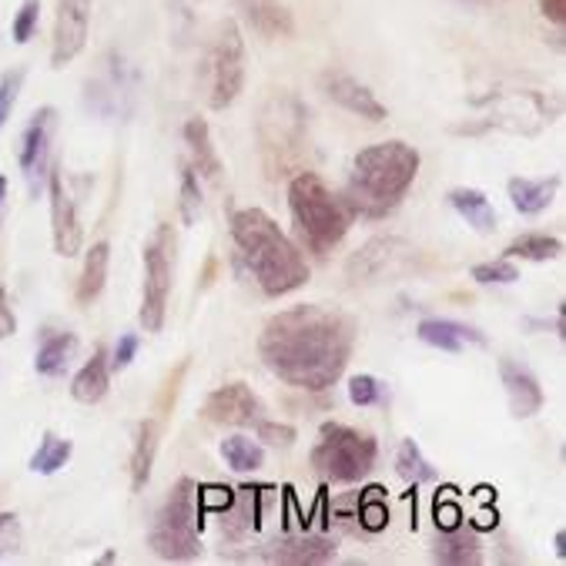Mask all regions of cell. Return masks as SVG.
Listing matches in <instances>:
<instances>
[{
  "label": "cell",
  "mask_w": 566,
  "mask_h": 566,
  "mask_svg": "<svg viewBox=\"0 0 566 566\" xmlns=\"http://www.w3.org/2000/svg\"><path fill=\"white\" fill-rule=\"evenodd\" d=\"M356 349V322L343 308L292 305L272 315L259 335L265 369L285 386L325 392L343 379Z\"/></svg>",
  "instance_id": "6da1fadb"
},
{
  "label": "cell",
  "mask_w": 566,
  "mask_h": 566,
  "mask_svg": "<svg viewBox=\"0 0 566 566\" xmlns=\"http://www.w3.org/2000/svg\"><path fill=\"white\" fill-rule=\"evenodd\" d=\"M232 239L269 298H282L308 282V262L302 249L279 229L269 211L239 208L232 214Z\"/></svg>",
  "instance_id": "7a4b0ae2"
},
{
  "label": "cell",
  "mask_w": 566,
  "mask_h": 566,
  "mask_svg": "<svg viewBox=\"0 0 566 566\" xmlns=\"http://www.w3.org/2000/svg\"><path fill=\"white\" fill-rule=\"evenodd\" d=\"M419 151L406 142H379L353 158L346 205L363 218H386L399 208L419 175Z\"/></svg>",
  "instance_id": "3957f363"
},
{
  "label": "cell",
  "mask_w": 566,
  "mask_h": 566,
  "mask_svg": "<svg viewBox=\"0 0 566 566\" xmlns=\"http://www.w3.org/2000/svg\"><path fill=\"white\" fill-rule=\"evenodd\" d=\"M289 211L302 245L318 259L343 245L353 224L349 205L312 171H302L289 181Z\"/></svg>",
  "instance_id": "277c9868"
},
{
  "label": "cell",
  "mask_w": 566,
  "mask_h": 566,
  "mask_svg": "<svg viewBox=\"0 0 566 566\" xmlns=\"http://www.w3.org/2000/svg\"><path fill=\"white\" fill-rule=\"evenodd\" d=\"M201 506L195 480H178L168 493L165 506L155 513L148 543L165 563H191L201 556Z\"/></svg>",
  "instance_id": "5b68a950"
},
{
  "label": "cell",
  "mask_w": 566,
  "mask_h": 566,
  "mask_svg": "<svg viewBox=\"0 0 566 566\" xmlns=\"http://www.w3.org/2000/svg\"><path fill=\"white\" fill-rule=\"evenodd\" d=\"M379 460V446L369 432L343 426V422H325L318 429V442L312 449V467L328 483H363Z\"/></svg>",
  "instance_id": "8992f818"
},
{
  "label": "cell",
  "mask_w": 566,
  "mask_h": 566,
  "mask_svg": "<svg viewBox=\"0 0 566 566\" xmlns=\"http://www.w3.org/2000/svg\"><path fill=\"white\" fill-rule=\"evenodd\" d=\"M205 84H208V104L214 111H224L239 101L245 87V38L239 21H221L214 28L205 57Z\"/></svg>",
  "instance_id": "52a82bcc"
},
{
  "label": "cell",
  "mask_w": 566,
  "mask_h": 566,
  "mask_svg": "<svg viewBox=\"0 0 566 566\" xmlns=\"http://www.w3.org/2000/svg\"><path fill=\"white\" fill-rule=\"evenodd\" d=\"M175 232L171 224H161L155 239L145 245V285H142V308L138 322L148 332L165 328L168 298H171V279H175Z\"/></svg>",
  "instance_id": "ba28073f"
},
{
  "label": "cell",
  "mask_w": 566,
  "mask_h": 566,
  "mask_svg": "<svg viewBox=\"0 0 566 566\" xmlns=\"http://www.w3.org/2000/svg\"><path fill=\"white\" fill-rule=\"evenodd\" d=\"M416 262H419L416 245L396 235H379V239H369L349 259L346 275L353 285H379V282H392V279L416 272Z\"/></svg>",
  "instance_id": "9c48e42d"
},
{
  "label": "cell",
  "mask_w": 566,
  "mask_h": 566,
  "mask_svg": "<svg viewBox=\"0 0 566 566\" xmlns=\"http://www.w3.org/2000/svg\"><path fill=\"white\" fill-rule=\"evenodd\" d=\"M91 8H94V0H57L51 67H67L84 51L87 34H91Z\"/></svg>",
  "instance_id": "30bf717a"
},
{
  "label": "cell",
  "mask_w": 566,
  "mask_h": 566,
  "mask_svg": "<svg viewBox=\"0 0 566 566\" xmlns=\"http://www.w3.org/2000/svg\"><path fill=\"white\" fill-rule=\"evenodd\" d=\"M48 195H51V232H54V252L61 259H74L84 245V229H81V214L77 205L67 191L64 171L51 168L48 175Z\"/></svg>",
  "instance_id": "8fae6325"
},
{
  "label": "cell",
  "mask_w": 566,
  "mask_h": 566,
  "mask_svg": "<svg viewBox=\"0 0 566 566\" xmlns=\"http://www.w3.org/2000/svg\"><path fill=\"white\" fill-rule=\"evenodd\" d=\"M265 416L259 396L245 382H229L218 386L205 402H201V419L211 426H255Z\"/></svg>",
  "instance_id": "7c38bea8"
},
{
  "label": "cell",
  "mask_w": 566,
  "mask_h": 566,
  "mask_svg": "<svg viewBox=\"0 0 566 566\" xmlns=\"http://www.w3.org/2000/svg\"><path fill=\"white\" fill-rule=\"evenodd\" d=\"M54 125H57V111H54V107H41V111H34V115H31V122H28V128H24V135H21L18 161H21V171L28 175L34 195L41 191V178H44V171H48V155H51Z\"/></svg>",
  "instance_id": "4fadbf2b"
},
{
  "label": "cell",
  "mask_w": 566,
  "mask_h": 566,
  "mask_svg": "<svg viewBox=\"0 0 566 566\" xmlns=\"http://www.w3.org/2000/svg\"><path fill=\"white\" fill-rule=\"evenodd\" d=\"M322 87H325V94H328L338 107H346L349 115H356V118H363V122L379 125V122H386V115H389L386 104L373 94V87L363 84V81H356L353 74L328 71V74L322 77Z\"/></svg>",
  "instance_id": "5bb4252c"
},
{
  "label": "cell",
  "mask_w": 566,
  "mask_h": 566,
  "mask_svg": "<svg viewBox=\"0 0 566 566\" xmlns=\"http://www.w3.org/2000/svg\"><path fill=\"white\" fill-rule=\"evenodd\" d=\"M265 563H282V566H322L335 559V539L328 536H279L269 546H262Z\"/></svg>",
  "instance_id": "9a60e30c"
},
{
  "label": "cell",
  "mask_w": 566,
  "mask_h": 566,
  "mask_svg": "<svg viewBox=\"0 0 566 566\" xmlns=\"http://www.w3.org/2000/svg\"><path fill=\"white\" fill-rule=\"evenodd\" d=\"M242 21L265 41H289L295 38V18L285 0H232Z\"/></svg>",
  "instance_id": "2e32d148"
},
{
  "label": "cell",
  "mask_w": 566,
  "mask_h": 566,
  "mask_svg": "<svg viewBox=\"0 0 566 566\" xmlns=\"http://www.w3.org/2000/svg\"><path fill=\"white\" fill-rule=\"evenodd\" d=\"M500 379H503V389H506V399H510V412L516 419H530L543 409V386L539 379L533 376L530 366L516 363V359H500Z\"/></svg>",
  "instance_id": "e0dca14e"
},
{
  "label": "cell",
  "mask_w": 566,
  "mask_h": 566,
  "mask_svg": "<svg viewBox=\"0 0 566 566\" xmlns=\"http://www.w3.org/2000/svg\"><path fill=\"white\" fill-rule=\"evenodd\" d=\"M416 335L422 338L426 346L432 349H442L449 356L463 353L467 346H486V335L467 322H457V318H422Z\"/></svg>",
  "instance_id": "ac0fdd59"
},
{
  "label": "cell",
  "mask_w": 566,
  "mask_h": 566,
  "mask_svg": "<svg viewBox=\"0 0 566 566\" xmlns=\"http://www.w3.org/2000/svg\"><path fill=\"white\" fill-rule=\"evenodd\" d=\"M432 556L446 566H480L483 546H480V536L460 523L452 530H439V536L432 543Z\"/></svg>",
  "instance_id": "d6986e66"
},
{
  "label": "cell",
  "mask_w": 566,
  "mask_h": 566,
  "mask_svg": "<svg viewBox=\"0 0 566 566\" xmlns=\"http://www.w3.org/2000/svg\"><path fill=\"white\" fill-rule=\"evenodd\" d=\"M449 205L480 235H493L496 232V221H500L496 208L490 205V198L480 188H452L449 191Z\"/></svg>",
  "instance_id": "ffe728a7"
},
{
  "label": "cell",
  "mask_w": 566,
  "mask_h": 566,
  "mask_svg": "<svg viewBox=\"0 0 566 566\" xmlns=\"http://www.w3.org/2000/svg\"><path fill=\"white\" fill-rule=\"evenodd\" d=\"M185 145L191 148V168L208 178V181H221V158L214 151V142H211V128L205 118H188L185 122Z\"/></svg>",
  "instance_id": "44dd1931"
},
{
  "label": "cell",
  "mask_w": 566,
  "mask_h": 566,
  "mask_svg": "<svg viewBox=\"0 0 566 566\" xmlns=\"http://www.w3.org/2000/svg\"><path fill=\"white\" fill-rule=\"evenodd\" d=\"M111 389V363L104 349H94V356L81 366V373L71 379V396L81 406H97Z\"/></svg>",
  "instance_id": "7402d4cb"
},
{
  "label": "cell",
  "mask_w": 566,
  "mask_h": 566,
  "mask_svg": "<svg viewBox=\"0 0 566 566\" xmlns=\"http://www.w3.org/2000/svg\"><path fill=\"white\" fill-rule=\"evenodd\" d=\"M77 356V335L74 332H48L38 346V356H34V369L48 379H57L67 373V366L74 363Z\"/></svg>",
  "instance_id": "603a6c76"
},
{
  "label": "cell",
  "mask_w": 566,
  "mask_h": 566,
  "mask_svg": "<svg viewBox=\"0 0 566 566\" xmlns=\"http://www.w3.org/2000/svg\"><path fill=\"white\" fill-rule=\"evenodd\" d=\"M556 188H559V175H553V178H510V185H506L510 201L520 214L546 211L549 201L556 198Z\"/></svg>",
  "instance_id": "cb8c5ba5"
},
{
  "label": "cell",
  "mask_w": 566,
  "mask_h": 566,
  "mask_svg": "<svg viewBox=\"0 0 566 566\" xmlns=\"http://www.w3.org/2000/svg\"><path fill=\"white\" fill-rule=\"evenodd\" d=\"M158 442H161V426L155 419H145L135 436V452H132V490L142 493L151 480L155 457H158Z\"/></svg>",
  "instance_id": "d4e9b609"
},
{
  "label": "cell",
  "mask_w": 566,
  "mask_h": 566,
  "mask_svg": "<svg viewBox=\"0 0 566 566\" xmlns=\"http://www.w3.org/2000/svg\"><path fill=\"white\" fill-rule=\"evenodd\" d=\"M107 265H111V245L107 242H94V249L84 259L81 279H77V305H94L104 292L107 282Z\"/></svg>",
  "instance_id": "484cf974"
},
{
  "label": "cell",
  "mask_w": 566,
  "mask_h": 566,
  "mask_svg": "<svg viewBox=\"0 0 566 566\" xmlns=\"http://www.w3.org/2000/svg\"><path fill=\"white\" fill-rule=\"evenodd\" d=\"M74 457V442L71 439H61L54 432H44L41 446L34 449V457H31V473L38 476H54L57 470L67 467V460Z\"/></svg>",
  "instance_id": "4316f807"
},
{
  "label": "cell",
  "mask_w": 566,
  "mask_h": 566,
  "mask_svg": "<svg viewBox=\"0 0 566 566\" xmlns=\"http://www.w3.org/2000/svg\"><path fill=\"white\" fill-rule=\"evenodd\" d=\"M221 460L235 473H255L265 463V449H262V442H255L249 436H229V439H221Z\"/></svg>",
  "instance_id": "83f0119b"
},
{
  "label": "cell",
  "mask_w": 566,
  "mask_h": 566,
  "mask_svg": "<svg viewBox=\"0 0 566 566\" xmlns=\"http://www.w3.org/2000/svg\"><path fill=\"white\" fill-rule=\"evenodd\" d=\"M396 473L406 480V483H412V486H419V483H436V467L422 457V449L412 442V439H402L399 442V452H396Z\"/></svg>",
  "instance_id": "f1b7e54d"
},
{
  "label": "cell",
  "mask_w": 566,
  "mask_h": 566,
  "mask_svg": "<svg viewBox=\"0 0 566 566\" xmlns=\"http://www.w3.org/2000/svg\"><path fill=\"white\" fill-rule=\"evenodd\" d=\"M559 255H563V242L553 235H520L506 249V259H523V262H553Z\"/></svg>",
  "instance_id": "f546056e"
},
{
  "label": "cell",
  "mask_w": 566,
  "mask_h": 566,
  "mask_svg": "<svg viewBox=\"0 0 566 566\" xmlns=\"http://www.w3.org/2000/svg\"><path fill=\"white\" fill-rule=\"evenodd\" d=\"M201 181H198V171L191 165H181V195H178V211H181V221L185 224H195L201 218Z\"/></svg>",
  "instance_id": "4dcf8cb0"
},
{
  "label": "cell",
  "mask_w": 566,
  "mask_h": 566,
  "mask_svg": "<svg viewBox=\"0 0 566 566\" xmlns=\"http://www.w3.org/2000/svg\"><path fill=\"white\" fill-rule=\"evenodd\" d=\"M386 396H389V389L376 379V376H353L349 379V399H353V406H359V409H373V406H386Z\"/></svg>",
  "instance_id": "1f68e13d"
},
{
  "label": "cell",
  "mask_w": 566,
  "mask_h": 566,
  "mask_svg": "<svg viewBox=\"0 0 566 566\" xmlns=\"http://www.w3.org/2000/svg\"><path fill=\"white\" fill-rule=\"evenodd\" d=\"M359 523L369 533H379L389 526V506L382 500V490H369L366 500H359Z\"/></svg>",
  "instance_id": "d6a6232c"
},
{
  "label": "cell",
  "mask_w": 566,
  "mask_h": 566,
  "mask_svg": "<svg viewBox=\"0 0 566 566\" xmlns=\"http://www.w3.org/2000/svg\"><path fill=\"white\" fill-rule=\"evenodd\" d=\"M520 279V269L513 265V259H493L473 269V282L480 285H513Z\"/></svg>",
  "instance_id": "836d02e7"
},
{
  "label": "cell",
  "mask_w": 566,
  "mask_h": 566,
  "mask_svg": "<svg viewBox=\"0 0 566 566\" xmlns=\"http://www.w3.org/2000/svg\"><path fill=\"white\" fill-rule=\"evenodd\" d=\"M21 87H24V67H14V71H8L4 77H0V132H4V125L14 115Z\"/></svg>",
  "instance_id": "e575fe53"
},
{
  "label": "cell",
  "mask_w": 566,
  "mask_h": 566,
  "mask_svg": "<svg viewBox=\"0 0 566 566\" xmlns=\"http://www.w3.org/2000/svg\"><path fill=\"white\" fill-rule=\"evenodd\" d=\"M38 21H41V0H24L21 11L14 14V24H11L14 44H31V38L38 31Z\"/></svg>",
  "instance_id": "d590c367"
},
{
  "label": "cell",
  "mask_w": 566,
  "mask_h": 566,
  "mask_svg": "<svg viewBox=\"0 0 566 566\" xmlns=\"http://www.w3.org/2000/svg\"><path fill=\"white\" fill-rule=\"evenodd\" d=\"M21 543H24L21 516L18 513H0V559L18 556L21 553Z\"/></svg>",
  "instance_id": "8d00e7d4"
},
{
  "label": "cell",
  "mask_w": 566,
  "mask_h": 566,
  "mask_svg": "<svg viewBox=\"0 0 566 566\" xmlns=\"http://www.w3.org/2000/svg\"><path fill=\"white\" fill-rule=\"evenodd\" d=\"M255 436H259V442H269V446H282V449H289L292 442H295V426H289V422H272V419H259L255 426Z\"/></svg>",
  "instance_id": "74e56055"
},
{
  "label": "cell",
  "mask_w": 566,
  "mask_h": 566,
  "mask_svg": "<svg viewBox=\"0 0 566 566\" xmlns=\"http://www.w3.org/2000/svg\"><path fill=\"white\" fill-rule=\"evenodd\" d=\"M198 506H201V513H229L235 506V490H229V486H201L198 490Z\"/></svg>",
  "instance_id": "f35d334b"
},
{
  "label": "cell",
  "mask_w": 566,
  "mask_h": 566,
  "mask_svg": "<svg viewBox=\"0 0 566 566\" xmlns=\"http://www.w3.org/2000/svg\"><path fill=\"white\" fill-rule=\"evenodd\" d=\"M135 356H138V335L135 332H125L122 338H118V346H115V353H111V369L115 373H122V369H128L132 363H135Z\"/></svg>",
  "instance_id": "ab89813d"
},
{
  "label": "cell",
  "mask_w": 566,
  "mask_h": 566,
  "mask_svg": "<svg viewBox=\"0 0 566 566\" xmlns=\"http://www.w3.org/2000/svg\"><path fill=\"white\" fill-rule=\"evenodd\" d=\"M436 523H439V530H452V526H460V523H463L460 506H452L449 500H442V493H439V500H436Z\"/></svg>",
  "instance_id": "60d3db41"
},
{
  "label": "cell",
  "mask_w": 566,
  "mask_h": 566,
  "mask_svg": "<svg viewBox=\"0 0 566 566\" xmlns=\"http://www.w3.org/2000/svg\"><path fill=\"white\" fill-rule=\"evenodd\" d=\"M14 332H18V315L8 302V289H0V343L11 338Z\"/></svg>",
  "instance_id": "b9f144b4"
},
{
  "label": "cell",
  "mask_w": 566,
  "mask_h": 566,
  "mask_svg": "<svg viewBox=\"0 0 566 566\" xmlns=\"http://www.w3.org/2000/svg\"><path fill=\"white\" fill-rule=\"evenodd\" d=\"M539 4H543V18L553 21L556 28H563V21H566V0H539Z\"/></svg>",
  "instance_id": "7bdbcfd3"
},
{
  "label": "cell",
  "mask_w": 566,
  "mask_h": 566,
  "mask_svg": "<svg viewBox=\"0 0 566 566\" xmlns=\"http://www.w3.org/2000/svg\"><path fill=\"white\" fill-rule=\"evenodd\" d=\"M553 546H556V556H559V559H566V549H563V546H566V536H563V530H556Z\"/></svg>",
  "instance_id": "ee69618b"
},
{
  "label": "cell",
  "mask_w": 566,
  "mask_h": 566,
  "mask_svg": "<svg viewBox=\"0 0 566 566\" xmlns=\"http://www.w3.org/2000/svg\"><path fill=\"white\" fill-rule=\"evenodd\" d=\"M4 198H8V178L0 175V205H4Z\"/></svg>",
  "instance_id": "f6af8a7d"
}]
</instances>
